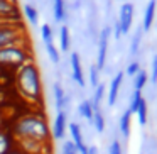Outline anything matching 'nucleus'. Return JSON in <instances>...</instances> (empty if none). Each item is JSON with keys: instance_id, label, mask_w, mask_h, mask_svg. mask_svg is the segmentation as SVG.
I'll list each match as a JSON object with an SVG mask.
<instances>
[{"instance_id": "24", "label": "nucleus", "mask_w": 157, "mask_h": 154, "mask_svg": "<svg viewBox=\"0 0 157 154\" xmlns=\"http://www.w3.org/2000/svg\"><path fill=\"white\" fill-rule=\"evenodd\" d=\"M142 100H144L142 92H139V90H133L132 97H130V103H128V110H130V112H132V113H135Z\"/></svg>"}, {"instance_id": "35", "label": "nucleus", "mask_w": 157, "mask_h": 154, "mask_svg": "<svg viewBox=\"0 0 157 154\" xmlns=\"http://www.w3.org/2000/svg\"><path fill=\"white\" fill-rule=\"evenodd\" d=\"M122 38V29H120L118 22H115V39H120Z\"/></svg>"}, {"instance_id": "10", "label": "nucleus", "mask_w": 157, "mask_h": 154, "mask_svg": "<svg viewBox=\"0 0 157 154\" xmlns=\"http://www.w3.org/2000/svg\"><path fill=\"white\" fill-rule=\"evenodd\" d=\"M15 147H17V140L10 129H0V154H9Z\"/></svg>"}, {"instance_id": "8", "label": "nucleus", "mask_w": 157, "mask_h": 154, "mask_svg": "<svg viewBox=\"0 0 157 154\" xmlns=\"http://www.w3.org/2000/svg\"><path fill=\"white\" fill-rule=\"evenodd\" d=\"M66 127H68V113L64 110L56 113L54 117V125L51 127V134H52V139L56 140H61L66 134Z\"/></svg>"}, {"instance_id": "33", "label": "nucleus", "mask_w": 157, "mask_h": 154, "mask_svg": "<svg viewBox=\"0 0 157 154\" xmlns=\"http://www.w3.org/2000/svg\"><path fill=\"white\" fill-rule=\"evenodd\" d=\"M139 44H140V31L137 32L132 39V46H130V53H132V54H135V53L139 51Z\"/></svg>"}, {"instance_id": "22", "label": "nucleus", "mask_w": 157, "mask_h": 154, "mask_svg": "<svg viewBox=\"0 0 157 154\" xmlns=\"http://www.w3.org/2000/svg\"><path fill=\"white\" fill-rule=\"evenodd\" d=\"M105 88L106 86L103 83H100L98 86L95 88V95H93V100H91V105H93V110H100V103H101L103 97H105Z\"/></svg>"}, {"instance_id": "4", "label": "nucleus", "mask_w": 157, "mask_h": 154, "mask_svg": "<svg viewBox=\"0 0 157 154\" xmlns=\"http://www.w3.org/2000/svg\"><path fill=\"white\" fill-rule=\"evenodd\" d=\"M25 41H29V38L22 22L0 21V49Z\"/></svg>"}, {"instance_id": "19", "label": "nucleus", "mask_w": 157, "mask_h": 154, "mask_svg": "<svg viewBox=\"0 0 157 154\" xmlns=\"http://www.w3.org/2000/svg\"><path fill=\"white\" fill-rule=\"evenodd\" d=\"M78 112H79V115H81L83 119H86L88 122H91L93 113H95L93 105H91V100H83V102L78 105Z\"/></svg>"}, {"instance_id": "17", "label": "nucleus", "mask_w": 157, "mask_h": 154, "mask_svg": "<svg viewBox=\"0 0 157 154\" xmlns=\"http://www.w3.org/2000/svg\"><path fill=\"white\" fill-rule=\"evenodd\" d=\"M52 14L56 22H63L66 19V4L64 0H52Z\"/></svg>"}, {"instance_id": "1", "label": "nucleus", "mask_w": 157, "mask_h": 154, "mask_svg": "<svg viewBox=\"0 0 157 154\" xmlns=\"http://www.w3.org/2000/svg\"><path fill=\"white\" fill-rule=\"evenodd\" d=\"M9 129L14 134L15 140H34L46 146H49L52 140L51 125L46 115L39 110H29L17 115L15 119H12Z\"/></svg>"}, {"instance_id": "34", "label": "nucleus", "mask_w": 157, "mask_h": 154, "mask_svg": "<svg viewBox=\"0 0 157 154\" xmlns=\"http://www.w3.org/2000/svg\"><path fill=\"white\" fill-rule=\"evenodd\" d=\"M7 109V97H5V90L0 86V110Z\"/></svg>"}, {"instance_id": "14", "label": "nucleus", "mask_w": 157, "mask_h": 154, "mask_svg": "<svg viewBox=\"0 0 157 154\" xmlns=\"http://www.w3.org/2000/svg\"><path fill=\"white\" fill-rule=\"evenodd\" d=\"M155 9H157V0H149V4L145 7L144 12V22H142V29L149 31L154 24V17H155Z\"/></svg>"}, {"instance_id": "12", "label": "nucleus", "mask_w": 157, "mask_h": 154, "mask_svg": "<svg viewBox=\"0 0 157 154\" xmlns=\"http://www.w3.org/2000/svg\"><path fill=\"white\" fill-rule=\"evenodd\" d=\"M71 75L73 80L78 83L79 86H85V76H83V66H81V58H79L78 53H71Z\"/></svg>"}, {"instance_id": "31", "label": "nucleus", "mask_w": 157, "mask_h": 154, "mask_svg": "<svg viewBox=\"0 0 157 154\" xmlns=\"http://www.w3.org/2000/svg\"><path fill=\"white\" fill-rule=\"evenodd\" d=\"M108 154H122V144L118 139H115L108 147Z\"/></svg>"}, {"instance_id": "30", "label": "nucleus", "mask_w": 157, "mask_h": 154, "mask_svg": "<svg viewBox=\"0 0 157 154\" xmlns=\"http://www.w3.org/2000/svg\"><path fill=\"white\" fill-rule=\"evenodd\" d=\"M139 71H140V65H139L137 61H132L128 66H127V69H125V75H128V76H132V78H133V76H135Z\"/></svg>"}, {"instance_id": "20", "label": "nucleus", "mask_w": 157, "mask_h": 154, "mask_svg": "<svg viewBox=\"0 0 157 154\" xmlns=\"http://www.w3.org/2000/svg\"><path fill=\"white\" fill-rule=\"evenodd\" d=\"M147 83H149V75H147V71L140 69V71L137 73L135 76H133V90H139V92H142V90L145 88Z\"/></svg>"}, {"instance_id": "3", "label": "nucleus", "mask_w": 157, "mask_h": 154, "mask_svg": "<svg viewBox=\"0 0 157 154\" xmlns=\"http://www.w3.org/2000/svg\"><path fill=\"white\" fill-rule=\"evenodd\" d=\"M29 61H34L29 41L0 49V69H9V71L15 73L21 66H24Z\"/></svg>"}, {"instance_id": "28", "label": "nucleus", "mask_w": 157, "mask_h": 154, "mask_svg": "<svg viewBox=\"0 0 157 154\" xmlns=\"http://www.w3.org/2000/svg\"><path fill=\"white\" fill-rule=\"evenodd\" d=\"M90 83H91L93 88L100 85V69L96 65H91V68H90Z\"/></svg>"}, {"instance_id": "32", "label": "nucleus", "mask_w": 157, "mask_h": 154, "mask_svg": "<svg viewBox=\"0 0 157 154\" xmlns=\"http://www.w3.org/2000/svg\"><path fill=\"white\" fill-rule=\"evenodd\" d=\"M150 81L157 83V54L152 58V66H150Z\"/></svg>"}, {"instance_id": "7", "label": "nucleus", "mask_w": 157, "mask_h": 154, "mask_svg": "<svg viewBox=\"0 0 157 154\" xmlns=\"http://www.w3.org/2000/svg\"><path fill=\"white\" fill-rule=\"evenodd\" d=\"M108 41H110V27L101 29L98 38V54H96V66L103 69L106 65V54H108Z\"/></svg>"}, {"instance_id": "13", "label": "nucleus", "mask_w": 157, "mask_h": 154, "mask_svg": "<svg viewBox=\"0 0 157 154\" xmlns=\"http://www.w3.org/2000/svg\"><path fill=\"white\" fill-rule=\"evenodd\" d=\"M52 92H54V107L58 112L64 110V107L69 103V97L66 95L64 88L61 86V83H54L52 85Z\"/></svg>"}, {"instance_id": "6", "label": "nucleus", "mask_w": 157, "mask_h": 154, "mask_svg": "<svg viewBox=\"0 0 157 154\" xmlns=\"http://www.w3.org/2000/svg\"><path fill=\"white\" fill-rule=\"evenodd\" d=\"M133 14H135V9H133V4L130 2H125L122 4L118 10V26L122 29V36L123 34H128L130 29H132V24H133Z\"/></svg>"}, {"instance_id": "36", "label": "nucleus", "mask_w": 157, "mask_h": 154, "mask_svg": "<svg viewBox=\"0 0 157 154\" xmlns=\"http://www.w3.org/2000/svg\"><path fill=\"white\" fill-rule=\"evenodd\" d=\"M9 154H27V152H24V151H22L21 147L17 146V147H15V149H12V151H10V152H9Z\"/></svg>"}, {"instance_id": "37", "label": "nucleus", "mask_w": 157, "mask_h": 154, "mask_svg": "<svg viewBox=\"0 0 157 154\" xmlns=\"http://www.w3.org/2000/svg\"><path fill=\"white\" fill-rule=\"evenodd\" d=\"M86 154H98L96 146H88V152H86Z\"/></svg>"}, {"instance_id": "5", "label": "nucleus", "mask_w": 157, "mask_h": 154, "mask_svg": "<svg viewBox=\"0 0 157 154\" xmlns=\"http://www.w3.org/2000/svg\"><path fill=\"white\" fill-rule=\"evenodd\" d=\"M0 21L22 22V14L15 0H0Z\"/></svg>"}, {"instance_id": "9", "label": "nucleus", "mask_w": 157, "mask_h": 154, "mask_svg": "<svg viewBox=\"0 0 157 154\" xmlns=\"http://www.w3.org/2000/svg\"><path fill=\"white\" fill-rule=\"evenodd\" d=\"M69 134H71V140H73V144L76 146L78 152L79 154H86V152H88V146L85 144V139H83L81 127H79L76 122L69 124Z\"/></svg>"}, {"instance_id": "23", "label": "nucleus", "mask_w": 157, "mask_h": 154, "mask_svg": "<svg viewBox=\"0 0 157 154\" xmlns=\"http://www.w3.org/2000/svg\"><path fill=\"white\" fill-rule=\"evenodd\" d=\"M91 124H93V127H95L96 132L101 134L103 130H105L106 122H105V117H103V113L100 112V110H96V112L93 113V120H91Z\"/></svg>"}, {"instance_id": "16", "label": "nucleus", "mask_w": 157, "mask_h": 154, "mask_svg": "<svg viewBox=\"0 0 157 154\" xmlns=\"http://www.w3.org/2000/svg\"><path fill=\"white\" fill-rule=\"evenodd\" d=\"M132 115L133 113L130 110H125V112L120 115V120H118V127H120V132L123 134V137H128L130 136V125H132Z\"/></svg>"}, {"instance_id": "26", "label": "nucleus", "mask_w": 157, "mask_h": 154, "mask_svg": "<svg viewBox=\"0 0 157 154\" xmlns=\"http://www.w3.org/2000/svg\"><path fill=\"white\" fill-rule=\"evenodd\" d=\"M44 46H46V51H48L49 59H51L52 63H59L61 56H59V51H58V48L54 46V42H49V44H44Z\"/></svg>"}, {"instance_id": "25", "label": "nucleus", "mask_w": 157, "mask_h": 154, "mask_svg": "<svg viewBox=\"0 0 157 154\" xmlns=\"http://www.w3.org/2000/svg\"><path fill=\"white\" fill-rule=\"evenodd\" d=\"M52 38H54V34H52L51 26H49V24H42L41 26V39L44 41V44L52 42Z\"/></svg>"}, {"instance_id": "15", "label": "nucleus", "mask_w": 157, "mask_h": 154, "mask_svg": "<svg viewBox=\"0 0 157 154\" xmlns=\"http://www.w3.org/2000/svg\"><path fill=\"white\" fill-rule=\"evenodd\" d=\"M22 17H24L31 26H37V22H39V10L34 7V5L25 4L24 7H22Z\"/></svg>"}, {"instance_id": "2", "label": "nucleus", "mask_w": 157, "mask_h": 154, "mask_svg": "<svg viewBox=\"0 0 157 154\" xmlns=\"http://www.w3.org/2000/svg\"><path fill=\"white\" fill-rule=\"evenodd\" d=\"M14 86L17 95L31 105L42 102V80L36 61H29L14 73Z\"/></svg>"}, {"instance_id": "21", "label": "nucleus", "mask_w": 157, "mask_h": 154, "mask_svg": "<svg viewBox=\"0 0 157 154\" xmlns=\"http://www.w3.org/2000/svg\"><path fill=\"white\" fill-rule=\"evenodd\" d=\"M135 115H137V120H139L140 125H142V127L145 125V124H147V117H149V105H147V100L145 98L140 102V105H139V109H137Z\"/></svg>"}, {"instance_id": "11", "label": "nucleus", "mask_w": 157, "mask_h": 154, "mask_svg": "<svg viewBox=\"0 0 157 154\" xmlns=\"http://www.w3.org/2000/svg\"><path fill=\"white\" fill-rule=\"evenodd\" d=\"M123 76H125V73H123V71H118L115 76H113L112 81H110V88H108V105H110V107L117 103L118 93H120V90H122Z\"/></svg>"}, {"instance_id": "29", "label": "nucleus", "mask_w": 157, "mask_h": 154, "mask_svg": "<svg viewBox=\"0 0 157 154\" xmlns=\"http://www.w3.org/2000/svg\"><path fill=\"white\" fill-rule=\"evenodd\" d=\"M61 154H78V149L73 144V140H64L61 147Z\"/></svg>"}, {"instance_id": "27", "label": "nucleus", "mask_w": 157, "mask_h": 154, "mask_svg": "<svg viewBox=\"0 0 157 154\" xmlns=\"http://www.w3.org/2000/svg\"><path fill=\"white\" fill-rule=\"evenodd\" d=\"M12 119H14V117L10 115V112H9L7 109L0 110V129H9V127H10Z\"/></svg>"}, {"instance_id": "18", "label": "nucleus", "mask_w": 157, "mask_h": 154, "mask_svg": "<svg viewBox=\"0 0 157 154\" xmlns=\"http://www.w3.org/2000/svg\"><path fill=\"white\" fill-rule=\"evenodd\" d=\"M69 46H71V36H69V29L68 26H63L61 31H59V49L63 53L69 51Z\"/></svg>"}]
</instances>
